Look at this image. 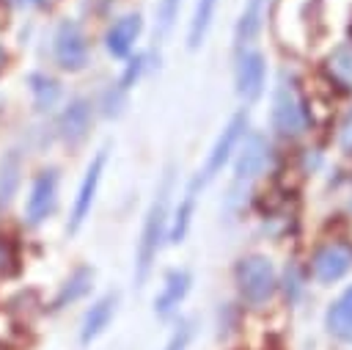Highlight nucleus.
<instances>
[{"mask_svg":"<svg viewBox=\"0 0 352 350\" xmlns=\"http://www.w3.org/2000/svg\"><path fill=\"white\" fill-rule=\"evenodd\" d=\"M170 196H173V168L168 165L160 185H157V193L146 209V220H143V229H140V243H138V256H135V284L143 287L148 273H151V265L157 259V251L168 234V207H170Z\"/></svg>","mask_w":352,"mask_h":350,"instance_id":"1","label":"nucleus"},{"mask_svg":"<svg viewBox=\"0 0 352 350\" xmlns=\"http://www.w3.org/2000/svg\"><path fill=\"white\" fill-rule=\"evenodd\" d=\"M234 281L236 289L242 295L245 303L250 306H261L272 298L275 287H278V276L272 262L264 254H248L234 265Z\"/></svg>","mask_w":352,"mask_h":350,"instance_id":"2","label":"nucleus"},{"mask_svg":"<svg viewBox=\"0 0 352 350\" xmlns=\"http://www.w3.org/2000/svg\"><path fill=\"white\" fill-rule=\"evenodd\" d=\"M245 135H248V107L236 110V113L228 119V124H226L223 132L217 135L212 152L206 154L204 168L198 171V176H195L190 185H192V187H204L209 179H214V176L223 171V165L234 157V152H236V146H239V141H242Z\"/></svg>","mask_w":352,"mask_h":350,"instance_id":"3","label":"nucleus"},{"mask_svg":"<svg viewBox=\"0 0 352 350\" xmlns=\"http://www.w3.org/2000/svg\"><path fill=\"white\" fill-rule=\"evenodd\" d=\"M270 121H272V130L280 135V138H297L305 132L308 127V116L302 110V102L297 99L294 88L280 83L272 94V107H270Z\"/></svg>","mask_w":352,"mask_h":350,"instance_id":"4","label":"nucleus"},{"mask_svg":"<svg viewBox=\"0 0 352 350\" xmlns=\"http://www.w3.org/2000/svg\"><path fill=\"white\" fill-rule=\"evenodd\" d=\"M52 52H55V61L63 72H80L85 69L88 63V41H85V33L77 22L72 19H63L55 30V39H52Z\"/></svg>","mask_w":352,"mask_h":350,"instance_id":"5","label":"nucleus"},{"mask_svg":"<svg viewBox=\"0 0 352 350\" xmlns=\"http://www.w3.org/2000/svg\"><path fill=\"white\" fill-rule=\"evenodd\" d=\"M104 165H107V146L99 149L85 174H82V182L77 187V196H74V204H72V215H69V234L80 231V226L85 223V218L91 215V207H94V198H96V190H99V182H102V174H104Z\"/></svg>","mask_w":352,"mask_h":350,"instance_id":"6","label":"nucleus"},{"mask_svg":"<svg viewBox=\"0 0 352 350\" xmlns=\"http://www.w3.org/2000/svg\"><path fill=\"white\" fill-rule=\"evenodd\" d=\"M58 204V171L55 168H44L33 176L30 185V196L25 201V220L28 226H38L44 223L52 209Z\"/></svg>","mask_w":352,"mask_h":350,"instance_id":"7","label":"nucleus"},{"mask_svg":"<svg viewBox=\"0 0 352 350\" xmlns=\"http://www.w3.org/2000/svg\"><path fill=\"white\" fill-rule=\"evenodd\" d=\"M267 83V61L258 50H239L236 55V69H234V85L236 94L245 102H256L264 94Z\"/></svg>","mask_w":352,"mask_h":350,"instance_id":"8","label":"nucleus"},{"mask_svg":"<svg viewBox=\"0 0 352 350\" xmlns=\"http://www.w3.org/2000/svg\"><path fill=\"white\" fill-rule=\"evenodd\" d=\"M270 165V143L264 135L253 132L245 135L236 146V157H234V179L236 182H250L256 176H261Z\"/></svg>","mask_w":352,"mask_h":350,"instance_id":"9","label":"nucleus"},{"mask_svg":"<svg viewBox=\"0 0 352 350\" xmlns=\"http://www.w3.org/2000/svg\"><path fill=\"white\" fill-rule=\"evenodd\" d=\"M352 267V248L344 243H327L314 254V276L322 284H333Z\"/></svg>","mask_w":352,"mask_h":350,"instance_id":"10","label":"nucleus"},{"mask_svg":"<svg viewBox=\"0 0 352 350\" xmlns=\"http://www.w3.org/2000/svg\"><path fill=\"white\" fill-rule=\"evenodd\" d=\"M140 30H143V17L140 14H124V17H118L107 28V33H104V50L113 58H126L132 52L135 41H138Z\"/></svg>","mask_w":352,"mask_h":350,"instance_id":"11","label":"nucleus"},{"mask_svg":"<svg viewBox=\"0 0 352 350\" xmlns=\"http://www.w3.org/2000/svg\"><path fill=\"white\" fill-rule=\"evenodd\" d=\"M91 121H94V107H91V102L82 99V96L72 99V102L63 107L60 119H58L60 138H63L66 143H80V141L88 135Z\"/></svg>","mask_w":352,"mask_h":350,"instance_id":"12","label":"nucleus"},{"mask_svg":"<svg viewBox=\"0 0 352 350\" xmlns=\"http://www.w3.org/2000/svg\"><path fill=\"white\" fill-rule=\"evenodd\" d=\"M190 284H192V276L187 270H168L162 292L154 298V314L162 320L170 317L176 311V306L184 300V295L190 292Z\"/></svg>","mask_w":352,"mask_h":350,"instance_id":"13","label":"nucleus"},{"mask_svg":"<svg viewBox=\"0 0 352 350\" xmlns=\"http://www.w3.org/2000/svg\"><path fill=\"white\" fill-rule=\"evenodd\" d=\"M116 303H118V295L110 292V295L99 298V300L85 311L82 328H80V342H82V344H91V342L110 325V320H113V314H116Z\"/></svg>","mask_w":352,"mask_h":350,"instance_id":"14","label":"nucleus"},{"mask_svg":"<svg viewBox=\"0 0 352 350\" xmlns=\"http://www.w3.org/2000/svg\"><path fill=\"white\" fill-rule=\"evenodd\" d=\"M264 3L267 0H248L239 19H236V28H234V41H236V52L239 50H248V44L258 36L261 30V17H264Z\"/></svg>","mask_w":352,"mask_h":350,"instance_id":"15","label":"nucleus"},{"mask_svg":"<svg viewBox=\"0 0 352 350\" xmlns=\"http://www.w3.org/2000/svg\"><path fill=\"white\" fill-rule=\"evenodd\" d=\"M324 325L333 336L352 342V287H346L341 292V298L327 309L324 314Z\"/></svg>","mask_w":352,"mask_h":350,"instance_id":"16","label":"nucleus"},{"mask_svg":"<svg viewBox=\"0 0 352 350\" xmlns=\"http://www.w3.org/2000/svg\"><path fill=\"white\" fill-rule=\"evenodd\" d=\"M195 193H198V187L190 185L187 193H184V198L179 201V207H176V212H173V220H168V234H165V240H168L170 245L184 243V237H187V231H190L192 212H195Z\"/></svg>","mask_w":352,"mask_h":350,"instance_id":"17","label":"nucleus"},{"mask_svg":"<svg viewBox=\"0 0 352 350\" xmlns=\"http://www.w3.org/2000/svg\"><path fill=\"white\" fill-rule=\"evenodd\" d=\"M214 11H217V0H195V11L190 19V30H187V47L190 50H198L204 44V39L212 28Z\"/></svg>","mask_w":352,"mask_h":350,"instance_id":"18","label":"nucleus"},{"mask_svg":"<svg viewBox=\"0 0 352 350\" xmlns=\"http://www.w3.org/2000/svg\"><path fill=\"white\" fill-rule=\"evenodd\" d=\"M91 281H94V270H91V267H77V270L63 281V287H60V292H58V298H55V309H60V306H66V303H74V300H80L82 295H88Z\"/></svg>","mask_w":352,"mask_h":350,"instance_id":"19","label":"nucleus"},{"mask_svg":"<svg viewBox=\"0 0 352 350\" xmlns=\"http://www.w3.org/2000/svg\"><path fill=\"white\" fill-rule=\"evenodd\" d=\"M19 174H22L19 154H16V152H8V154L0 160V207H8L11 198L16 196Z\"/></svg>","mask_w":352,"mask_h":350,"instance_id":"20","label":"nucleus"},{"mask_svg":"<svg viewBox=\"0 0 352 350\" xmlns=\"http://www.w3.org/2000/svg\"><path fill=\"white\" fill-rule=\"evenodd\" d=\"M30 91L38 110H50L60 96V85L47 74H30Z\"/></svg>","mask_w":352,"mask_h":350,"instance_id":"21","label":"nucleus"},{"mask_svg":"<svg viewBox=\"0 0 352 350\" xmlns=\"http://www.w3.org/2000/svg\"><path fill=\"white\" fill-rule=\"evenodd\" d=\"M143 69H146V55H135V58H129V63H126V66H124V72H121L118 88H121V91H129V88L140 80Z\"/></svg>","mask_w":352,"mask_h":350,"instance_id":"22","label":"nucleus"},{"mask_svg":"<svg viewBox=\"0 0 352 350\" xmlns=\"http://www.w3.org/2000/svg\"><path fill=\"white\" fill-rule=\"evenodd\" d=\"M190 339H192V320H179V325L165 342V350H187Z\"/></svg>","mask_w":352,"mask_h":350,"instance_id":"23","label":"nucleus"},{"mask_svg":"<svg viewBox=\"0 0 352 350\" xmlns=\"http://www.w3.org/2000/svg\"><path fill=\"white\" fill-rule=\"evenodd\" d=\"M179 3L182 0H160V8H157V25H160V33H168L176 22V14H179Z\"/></svg>","mask_w":352,"mask_h":350,"instance_id":"24","label":"nucleus"},{"mask_svg":"<svg viewBox=\"0 0 352 350\" xmlns=\"http://www.w3.org/2000/svg\"><path fill=\"white\" fill-rule=\"evenodd\" d=\"M333 69H336V74L346 72V74H344V80H352V50L341 47V50L336 52V58H333Z\"/></svg>","mask_w":352,"mask_h":350,"instance_id":"25","label":"nucleus"},{"mask_svg":"<svg viewBox=\"0 0 352 350\" xmlns=\"http://www.w3.org/2000/svg\"><path fill=\"white\" fill-rule=\"evenodd\" d=\"M16 6H41L44 0H14Z\"/></svg>","mask_w":352,"mask_h":350,"instance_id":"26","label":"nucleus"},{"mask_svg":"<svg viewBox=\"0 0 352 350\" xmlns=\"http://www.w3.org/2000/svg\"><path fill=\"white\" fill-rule=\"evenodd\" d=\"M3 66H6V50L0 47V69H3Z\"/></svg>","mask_w":352,"mask_h":350,"instance_id":"27","label":"nucleus"}]
</instances>
